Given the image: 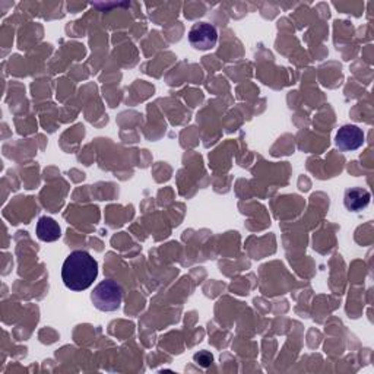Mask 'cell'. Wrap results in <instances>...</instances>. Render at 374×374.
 Wrapping results in <instances>:
<instances>
[{"label":"cell","instance_id":"4","mask_svg":"<svg viewBox=\"0 0 374 374\" xmlns=\"http://www.w3.org/2000/svg\"><path fill=\"white\" fill-rule=\"evenodd\" d=\"M335 142H337V146L344 152L356 151L363 146L364 134H363V130L356 124H345L338 130Z\"/></svg>","mask_w":374,"mask_h":374},{"label":"cell","instance_id":"2","mask_svg":"<svg viewBox=\"0 0 374 374\" xmlns=\"http://www.w3.org/2000/svg\"><path fill=\"white\" fill-rule=\"evenodd\" d=\"M123 300V288L116 281L105 279L100 282L91 294V301L101 312H116Z\"/></svg>","mask_w":374,"mask_h":374},{"label":"cell","instance_id":"7","mask_svg":"<svg viewBox=\"0 0 374 374\" xmlns=\"http://www.w3.org/2000/svg\"><path fill=\"white\" fill-rule=\"evenodd\" d=\"M212 360L214 357L209 353H206V351H202V353L194 356V361H197V364H201L204 367H208L212 363Z\"/></svg>","mask_w":374,"mask_h":374},{"label":"cell","instance_id":"6","mask_svg":"<svg viewBox=\"0 0 374 374\" xmlns=\"http://www.w3.org/2000/svg\"><path fill=\"white\" fill-rule=\"evenodd\" d=\"M60 227L50 216H41L37 223V237L46 243H52L60 238Z\"/></svg>","mask_w":374,"mask_h":374},{"label":"cell","instance_id":"3","mask_svg":"<svg viewBox=\"0 0 374 374\" xmlns=\"http://www.w3.org/2000/svg\"><path fill=\"white\" fill-rule=\"evenodd\" d=\"M218 41V31L208 22L196 24L189 31V42L197 50H211Z\"/></svg>","mask_w":374,"mask_h":374},{"label":"cell","instance_id":"5","mask_svg":"<svg viewBox=\"0 0 374 374\" xmlns=\"http://www.w3.org/2000/svg\"><path fill=\"white\" fill-rule=\"evenodd\" d=\"M371 194L363 187H351L345 192L344 205L351 212H360L370 205Z\"/></svg>","mask_w":374,"mask_h":374},{"label":"cell","instance_id":"1","mask_svg":"<svg viewBox=\"0 0 374 374\" xmlns=\"http://www.w3.org/2000/svg\"><path fill=\"white\" fill-rule=\"evenodd\" d=\"M98 276V263L86 252L78 250L66 257L62 267V279L72 291H85Z\"/></svg>","mask_w":374,"mask_h":374}]
</instances>
